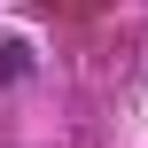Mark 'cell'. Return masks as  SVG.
I'll list each match as a JSON object with an SVG mask.
<instances>
[{
  "instance_id": "obj_1",
  "label": "cell",
  "mask_w": 148,
  "mask_h": 148,
  "mask_svg": "<svg viewBox=\"0 0 148 148\" xmlns=\"http://www.w3.org/2000/svg\"><path fill=\"white\" fill-rule=\"evenodd\" d=\"M23 62H31V55H23L16 39H0V86H8V78H23Z\"/></svg>"
}]
</instances>
